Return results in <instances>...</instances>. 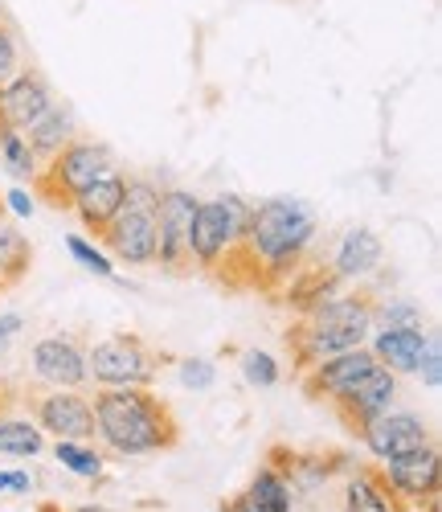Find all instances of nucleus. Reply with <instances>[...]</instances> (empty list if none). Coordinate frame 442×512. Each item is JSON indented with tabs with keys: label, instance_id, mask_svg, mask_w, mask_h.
Masks as SVG:
<instances>
[{
	"label": "nucleus",
	"instance_id": "obj_1",
	"mask_svg": "<svg viewBox=\"0 0 442 512\" xmlns=\"http://www.w3.org/2000/svg\"><path fill=\"white\" fill-rule=\"evenodd\" d=\"M95 410V439L111 455H152L172 451L181 443V422L172 406L148 386H103L91 402Z\"/></svg>",
	"mask_w": 442,
	"mask_h": 512
},
{
	"label": "nucleus",
	"instance_id": "obj_2",
	"mask_svg": "<svg viewBox=\"0 0 442 512\" xmlns=\"http://www.w3.org/2000/svg\"><path fill=\"white\" fill-rule=\"evenodd\" d=\"M316 230V209L299 197H271L250 209V230L242 246L254 267L258 291H279L287 275L299 263H307Z\"/></svg>",
	"mask_w": 442,
	"mask_h": 512
},
{
	"label": "nucleus",
	"instance_id": "obj_3",
	"mask_svg": "<svg viewBox=\"0 0 442 512\" xmlns=\"http://www.w3.org/2000/svg\"><path fill=\"white\" fill-rule=\"evenodd\" d=\"M373 308L377 300L369 291L357 295H336V300L320 304L316 312L295 316V324L283 332V345L291 353V365L303 373L316 361L344 353V349H361L369 332H373Z\"/></svg>",
	"mask_w": 442,
	"mask_h": 512
},
{
	"label": "nucleus",
	"instance_id": "obj_4",
	"mask_svg": "<svg viewBox=\"0 0 442 512\" xmlns=\"http://www.w3.org/2000/svg\"><path fill=\"white\" fill-rule=\"evenodd\" d=\"M107 173H115L111 148L74 136L62 152H54V156L46 160V168H37L29 181H33V193L46 201L50 209H66V213H70L74 197H78L86 185H95L99 177H107Z\"/></svg>",
	"mask_w": 442,
	"mask_h": 512
},
{
	"label": "nucleus",
	"instance_id": "obj_5",
	"mask_svg": "<svg viewBox=\"0 0 442 512\" xmlns=\"http://www.w3.org/2000/svg\"><path fill=\"white\" fill-rule=\"evenodd\" d=\"M250 201L234 197V193H221L213 201H197V213H193V226H189V259L197 271L213 275L221 267V259L246 242V230H250Z\"/></svg>",
	"mask_w": 442,
	"mask_h": 512
},
{
	"label": "nucleus",
	"instance_id": "obj_6",
	"mask_svg": "<svg viewBox=\"0 0 442 512\" xmlns=\"http://www.w3.org/2000/svg\"><path fill=\"white\" fill-rule=\"evenodd\" d=\"M160 365L164 353H156L136 332H115L99 340L95 349H86V373L99 386H152L160 377Z\"/></svg>",
	"mask_w": 442,
	"mask_h": 512
},
{
	"label": "nucleus",
	"instance_id": "obj_7",
	"mask_svg": "<svg viewBox=\"0 0 442 512\" xmlns=\"http://www.w3.org/2000/svg\"><path fill=\"white\" fill-rule=\"evenodd\" d=\"M197 213V197L189 189H164L156 197V263L168 275H193V259H189V226Z\"/></svg>",
	"mask_w": 442,
	"mask_h": 512
},
{
	"label": "nucleus",
	"instance_id": "obj_8",
	"mask_svg": "<svg viewBox=\"0 0 442 512\" xmlns=\"http://www.w3.org/2000/svg\"><path fill=\"white\" fill-rule=\"evenodd\" d=\"M17 402L29 410V418L41 426V431H50L54 439H74V443H91L95 439L91 398H82L74 390H58V386H50V390L29 386V390H21Z\"/></svg>",
	"mask_w": 442,
	"mask_h": 512
},
{
	"label": "nucleus",
	"instance_id": "obj_9",
	"mask_svg": "<svg viewBox=\"0 0 442 512\" xmlns=\"http://www.w3.org/2000/svg\"><path fill=\"white\" fill-rule=\"evenodd\" d=\"M377 463H389V459H402V455H414L422 447L434 443V431H430V422L418 418V414H406V410H385L377 418H369L361 426V435H357Z\"/></svg>",
	"mask_w": 442,
	"mask_h": 512
},
{
	"label": "nucleus",
	"instance_id": "obj_10",
	"mask_svg": "<svg viewBox=\"0 0 442 512\" xmlns=\"http://www.w3.org/2000/svg\"><path fill=\"white\" fill-rule=\"evenodd\" d=\"M393 398H397V373H389L385 365H373L357 386H348L340 398H332L328 406L336 410V418L344 422V431L361 435V426L385 410H393Z\"/></svg>",
	"mask_w": 442,
	"mask_h": 512
},
{
	"label": "nucleus",
	"instance_id": "obj_11",
	"mask_svg": "<svg viewBox=\"0 0 442 512\" xmlns=\"http://www.w3.org/2000/svg\"><path fill=\"white\" fill-rule=\"evenodd\" d=\"M54 103L46 74L37 70H17L13 78L0 82V136L5 132H25V127Z\"/></svg>",
	"mask_w": 442,
	"mask_h": 512
},
{
	"label": "nucleus",
	"instance_id": "obj_12",
	"mask_svg": "<svg viewBox=\"0 0 442 512\" xmlns=\"http://www.w3.org/2000/svg\"><path fill=\"white\" fill-rule=\"evenodd\" d=\"M99 242L115 254L119 263L152 267V263H156V218H152V209H131V205H123L119 218L99 234Z\"/></svg>",
	"mask_w": 442,
	"mask_h": 512
},
{
	"label": "nucleus",
	"instance_id": "obj_13",
	"mask_svg": "<svg viewBox=\"0 0 442 512\" xmlns=\"http://www.w3.org/2000/svg\"><path fill=\"white\" fill-rule=\"evenodd\" d=\"M377 365V357L361 345V349H344V353H332L324 361H316L312 369H303V394L312 402H332L340 398L348 386H357V381Z\"/></svg>",
	"mask_w": 442,
	"mask_h": 512
},
{
	"label": "nucleus",
	"instance_id": "obj_14",
	"mask_svg": "<svg viewBox=\"0 0 442 512\" xmlns=\"http://www.w3.org/2000/svg\"><path fill=\"white\" fill-rule=\"evenodd\" d=\"M33 373L46 381V386H58V390H78L86 377V349L78 336H41L33 345Z\"/></svg>",
	"mask_w": 442,
	"mask_h": 512
},
{
	"label": "nucleus",
	"instance_id": "obj_15",
	"mask_svg": "<svg viewBox=\"0 0 442 512\" xmlns=\"http://www.w3.org/2000/svg\"><path fill=\"white\" fill-rule=\"evenodd\" d=\"M381 472L397 496V504H426L430 496H438V447H422L414 455H402V459H389L381 463Z\"/></svg>",
	"mask_w": 442,
	"mask_h": 512
},
{
	"label": "nucleus",
	"instance_id": "obj_16",
	"mask_svg": "<svg viewBox=\"0 0 442 512\" xmlns=\"http://www.w3.org/2000/svg\"><path fill=\"white\" fill-rule=\"evenodd\" d=\"M340 283H344V279H340L328 263H299V267L287 275V283L279 287V304L291 308L295 316H307V312H316L320 304L336 300Z\"/></svg>",
	"mask_w": 442,
	"mask_h": 512
},
{
	"label": "nucleus",
	"instance_id": "obj_17",
	"mask_svg": "<svg viewBox=\"0 0 442 512\" xmlns=\"http://www.w3.org/2000/svg\"><path fill=\"white\" fill-rule=\"evenodd\" d=\"M123 205H127V177L107 173V177H99L95 185H86V189L74 197L70 213L99 238V234L119 218V209H123Z\"/></svg>",
	"mask_w": 442,
	"mask_h": 512
},
{
	"label": "nucleus",
	"instance_id": "obj_18",
	"mask_svg": "<svg viewBox=\"0 0 442 512\" xmlns=\"http://www.w3.org/2000/svg\"><path fill=\"white\" fill-rule=\"evenodd\" d=\"M381 259H385L381 238H377L369 226H352V230L336 242V254H332L328 267H332L340 279H365V275H373V271L381 267Z\"/></svg>",
	"mask_w": 442,
	"mask_h": 512
},
{
	"label": "nucleus",
	"instance_id": "obj_19",
	"mask_svg": "<svg viewBox=\"0 0 442 512\" xmlns=\"http://www.w3.org/2000/svg\"><path fill=\"white\" fill-rule=\"evenodd\" d=\"M344 512H402L397 504L381 463H365V467H352V480L344 488Z\"/></svg>",
	"mask_w": 442,
	"mask_h": 512
},
{
	"label": "nucleus",
	"instance_id": "obj_20",
	"mask_svg": "<svg viewBox=\"0 0 442 512\" xmlns=\"http://www.w3.org/2000/svg\"><path fill=\"white\" fill-rule=\"evenodd\" d=\"M426 336L430 332H422V328H381L369 353L389 373H418V361L426 353Z\"/></svg>",
	"mask_w": 442,
	"mask_h": 512
},
{
	"label": "nucleus",
	"instance_id": "obj_21",
	"mask_svg": "<svg viewBox=\"0 0 442 512\" xmlns=\"http://www.w3.org/2000/svg\"><path fill=\"white\" fill-rule=\"evenodd\" d=\"M25 144L33 148V156L37 160H50L54 152H62L70 140H74V115L66 111V107H58V103H50L46 111H41L29 127H25Z\"/></svg>",
	"mask_w": 442,
	"mask_h": 512
},
{
	"label": "nucleus",
	"instance_id": "obj_22",
	"mask_svg": "<svg viewBox=\"0 0 442 512\" xmlns=\"http://www.w3.org/2000/svg\"><path fill=\"white\" fill-rule=\"evenodd\" d=\"M46 447V431L33 422V418H17V414H0V455H41Z\"/></svg>",
	"mask_w": 442,
	"mask_h": 512
},
{
	"label": "nucleus",
	"instance_id": "obj_23",
	"mask_svg": "<svg viewBox=\"0 0 442 512\" xmlns=\"http://www.w3.org/2000/svg\"><path fill=\"white\" fill-rule=\"evenodd\" d=\"M33 271V246L21 230L13 226H0V279H5V287H17L25 283Z\"/></svg>",
	"mask_w": 442,
	"mask_h": 512
},
{
	"label": "nucleus",
	"instance_id": "obj_24",
	"mask_svg": "<svg viewBox=\"0 0 442 512\" xmlns=\"http://www.w3.org/2000/svg\"><path fill=\"white\" fill-rule=\"evenodd\" d=\"M246 496H250L262 512H291V504H295V492L287 488V480H283L279 472H271L267 463H262L258 472H254V480H250Z\"/></svg>",
	"mask_w": 442,
	"mask_h": 512
},
{
	"label": "nucleus",
	"instance_id": "obj_25",
	"mask_svg": "<svg viewBox=\"0 0 442 512\" xmlns=\"http://www.w3.org/2000/svg\"><path fill=\"white\" fill-rule=\"evenodd\" d=\"M54 459L66 467V472H74V476H86V480L103 476V455L91 451V447H82V443H74V439H58L54 443Z\"/></svg>",
	"mask_w": 442,
	"mask_h": 512
},
{
	"label": "nucleus",
	"instance_id": "obj_26",
	"mask_svg": "<svg viewBox=\"0 0 442 512\" xmlns=\"http://www.w3.org/2000/svg\"><path fill=\"white\" fill-rule=\"evenodd\" d=\"M0 160H5V168H9L17 181H25V177L37 173V156H33V148L25 144L21 132H5V136H0Z\"/></svg>",
	"mask_w": 442,
	"mask_h": 512
},
{
	"label": "nucleus",
	"instance_id": "obj_27",
	"mask_svg": "<svg viewBox=\"0 0 442 512\" xmlns=\"http://www.w3.org/2000/svg\"><path fill=\"white\" fill-rule=\"evenodd\" d=\"M242 377L250 381V386H258V390H271V386H279L283 369H279V361H275L271 353L246 349V353H242Z\"/></svg>",
	"mask_w": 442,
	"mask_h": 512
},
{
	"label": "nucleus",
	"instance_id": "obj_28",
	"mask_svg": "<svg viewBox=\"0 0 442 512\" xmlns=\"http://www.w3.org/2000/svg\"><path fill=\"white\" fill-rule=\"evenodd\" d=\"M422 324H426V316L410 300H389V304L373 308V328H422Z\"/></svg>",
	"mask_w": 442,
	"mask_h": 512
},
{
	"label": "nucleus",
	"instance_id": "obj_29",
	"mask_svg": "<svg viewBox=\"0 0 442 512\" xmlns=\"http://www.w3.org/2000/svg\"><path fill=\"white\" fill-rule=\"evenodd\" d=\"M176 377H181L185 390L201 394V390H213L217 369H213V361H205V357H185V361H176Z\"/></svg>",
	"mask_w": 442,
	"mask_h": 512
},
{
	"label": "nucleus",
	"instance_id": "obj_30",
	"mask_svg": "<svg viewBox=\"0 0 442 512\" xmlns=\"http://www.w3.org/2000/svg\"><path fill=\"white\" fill-rule=\"evenodd\" d=\"M66 246H70V254L86 267V271H95V275H103V279H115V263L107 259V254L99 250V246H91L86 238H78V234H70L66 238Z\"/></svg>",
	"mask_w": 442,
	"mask_h": 512
},
{
	"label": "nucleus",
	"instance_id": "obj_31",
	"mask_svg": "<svg viewBox=\"0 0 442 512\" xmlns=\"http://www.w3.org/2000/svg\"><path fill=\"white\" fill-rule=\"evenodd\" d=\"M21 70V46H17V33L9 21H0V82L13 78Z\"/></svg>",
	"mask_w": 442,
	"mask_h": 512
},
{
	"label": "nucleus",
	"instance_id": "obj_32",
	"mask_svg": "<svg viewBox=\"0 0 442 512\" xmlns=\"http://www.w3.org/2000/svg\"><path fill=\"white\" fill-rule=\"evenodd\" d=\"M418 373H422V381H426L430 390L442 386V349H438V336H426V353L418 361Z\"/></svg>",
	"mask_w": 442,
	"mask_h": 512
},
{
	"label": "nucleus",
	"instance_id": "obj_33",
	"mask_svg": "<svg viewBox=\"0 0 442 512\" xmlns=\"http://www.w3.org/2000/svg\"><path fill=\"white\" fill-rule=\"evenodd\" d=\"M156 197H160V189H156L152 181L127 177V205H131V209H156Z\"/></svg>",
	"mask_w": 442,
	"mask_h": 512
},
{
	"label": "nucleus",
	"instance_id": "obj_34",
	"mask_svg": "<svg viewBox=\"0 0 442 512\" xmlns=\"http://www.w3.org/2000/svg\"><path fill=\"white\" fill-rule=\"evenodd\" d=\"M5 209H13L17 218H29V213H33V197L25 189H9L5 193Z\"/></svg>",
	"mask_w": 442,
	"mask_h": 512
},
{
	"label": "nucleus",
	"instance_id": "obj_35",
	"mask_svg": "<svg viewBox=\"0 0 442 512\" xmlns=\"http://www.w3.org/2000/svg\"><path fill=\"white\" fill-rule=\"evenodd\" d=\"M29 476L25 472H0V492H29Z\"/></svg>",
	"mask_w": 442,
	"mask_h": 512
},
{
	"label": "nucleus",
	"instance_id": "obj_36",
	"mask_svg": "<svg viewBox=\"0 0 442 512\" xmlns=\"http://www.w3.org/2000/svg\"><path fill=\"white\" fill-rule=\"evenodd\" d=\"M221 512H262V508H258V504H254L246 492H238L234 500H226V504H221Z\"/></svg>",
	"mask_w": 442,
	"mask_h": 512
},
{
	"label": "nucleus",
	"instance_id": "obj_37",
	"mask_svg": "<svg viewBox=\"0 0 442 512\" xmlns=\"http://www.w3.org/2000/svg\"><path fill=\"white\" fill-rule=\"evenodd\" d=\"M21 324H25V320H21L17 312H9V316H0V345H5V340H9V336H17V332H21Z\"/></svg>",
	"mask_w": 442,
	"mask_h": 512
},
{
	"label": "nucleus",
	"instance_id": "obj_38",
	"mask_svg": "<svg viewBox=\"0 0 442 512\" xmlns=\"http://www.w3.org/2000/svg\"><path fill=\"white\" fill-rule=\"evenodd\" d=\"M13 402H17L13 386H5V381H0V414H9V410H13Z\"/></svg>",
	"mask_w": 442,
	"mask_h": 512
},
{
	"label": "nucleus",
	"instance_id": "obj_39",
	"mask_svg": "<svg viewBox=\"0 0 442 512\" xmlns=\"http://www.w3.org/2000/svg\"><path fill=\"white\" fill-rule=\"evenodd\" d=\"M37 512H62V504H58V500H41Z\"/></svg>",
	"mask_w": 442,
	"mask_h": 512
},
{
	"label": "nucleus",
	"instance_id": "obj_40",
	"mask_svg": "<svg viewBox=\"0 0 442 512\" xmlns=\"http://www.w3.org/2000/svg\"><path fill=\"white\" fill-rule=\"evenodd\" d=\"M74 512H111V508H103V504H82V508H74Z\"/></svg>",
	"mask_w": 442,
	"mask_h": 512
},
{
	"label": "nucleus",
	"instance_id": "obj_41",
	"mask_svg": "<svg viewBox=\"0 0 442 512\" xmlns=\"http://www.w3.org/2000/svg\"><path fill=\"white\" fill-rule=\"evenodd\" d=\"M5 291H9V287H5V279H0V295H5Z\"/></svg>",
	"mask_w": 442,
	"mask_h": 512
},
{
	"label": "nucleus",
	"instance_id": "obj_42",
	"mask_svg": "<svg viewBox=\"0 0 442 512\" xmlns=\"http://www.w3.org/2000/svg\"><path fill=\"white\" fill-rule=\"evenodd\" d=\"M0 21H5V13H0Z\"/></svg>",
	"mask_w": 442,
	"mask_h": 512
}]
</instances>
